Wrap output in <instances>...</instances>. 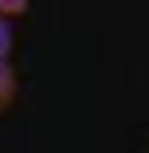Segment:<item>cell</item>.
<instances>
[{"label": "cell", "instance_id": "obj_1", "mask_svg": "<svg viewBox=\"0 0 149 153\" xmlns=\"http://www.w3.org/2000/svg\"><path fill=\"white\" fill-rule=\"evenodd\" d=\"M19 92V76H16V65L12 57H0V115L12 107V100Z\"/></svg>", "mask_w": 149, "mask_h": 153}, {"label": "cell", "instance_id": "obj_2", "mask_svg": "<svg viewBox=\"0 0 149 153\" xmlns=\"http://www.w3.org/2000/svg\"><path fill=\"white\" fill-rule=\"evenodd\" d=\"M12 50H16V35H12V23H8V16H0V57H12Z\"/></svg>", "mask_w": 149, "mask_h": 153}, {"label": "cell", "instance_id": "obj_3", "mask_svg": "<svg viewBox=\"0 0 149 153\" xmlns=\"http://www.w3.org/2000/svg\"><path fill=\"white\" fill-rule=\"evenodd\" d=\"M27 4H31V0H0V16H23V12H27Z\"/></svg>", "mask_w": 149, "mask_h": 153}]
</instances>
